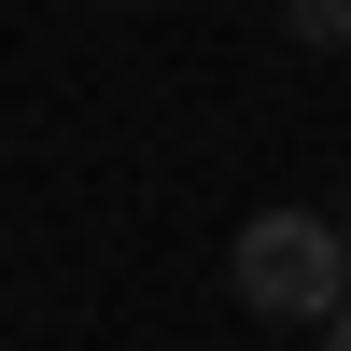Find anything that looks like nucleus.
<instances>
[{"mask_svg":"<svg viewBox=\"0 0 351 351\" xmlns=\"http://www.w3.org/2000/svg\"><path fill=\"white\" fill-rule=\"evenodd\" d=\"M309 324H324V337H337V351H351V281H337V295H324V309H309Z\"/></svg>","mask_w":351,"mask_h":351,"instance_id":"3","label":"nucleus"},{"mask_svg":"<svg viewBox=\"0 0 351 351\" xmlns=\"http://www.w3.org/2000/svg\"><path fill=\"white\" fill-rule=\"evenodd\" d=\"M337 281H351V253H337L324 211H253L239 225V309L253 324H309Z\"/></svg>","mask_w":351,"mask_h":351,"instance_id":"1","label":"nucleus"},{"mask_svg":"<svg viewBox=\"0 0 351 351\" xmlns=\"http://www.w3.org/2000/svg\"><path fill=\"white\" fill-rule=\"evenodd\" d=\"M337 253H351V197H337Z\"/></svg>","mask_w":351,"mask_h":351,"instance_id":"4","label":"nucleus"},{"mask_svg":"<svg viewBox=\"0 0 351 351\" xmlns=\"http://www.w3.org/2000/svg\"><path fill=\"white\" fill-rule=\"evenodd\" d=\"M281 14H295V43H324V56L351 43V0H281Z\"/></svg>","mask_w":351,"mask_h":351,"instance_id":"2","label":"nucleus"}]
</instances>
